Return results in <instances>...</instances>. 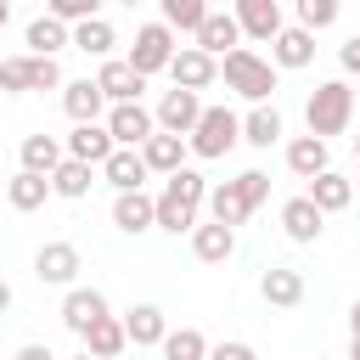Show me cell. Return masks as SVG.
Returning a JSON list of instances; mask_svg holds the SVG:
<instances>
[{"label": "cell", "mask_w": 360, "mask_h": 360, "mask_svg": "<svg viewBox=\"0 0 360 360\" xmlns=\"http://www.w3.org/2000/svg\"><path fill=\"white\" fill-rule=\"evenodd\" d=\"M281 231H287L292 242H321V231H326V214L309 202V191L281 202Z\"/></svg>", "instance_id": "d6986e66"}, {"label": "cell", "mask_w": 360, "mask_h": 360, "mask_svg": "<svg viewBox=\"0 0 360 360\" xmlns=\"http://www.w3.org/2000/svg\"><path fill=\"white\" fill-rule=\"evenodd\" d=\"M349 332H354V338H360V298H354V304H349Z\"/></svg>", "instance_id": "ee69618b"}, {"label": "cell", "mask_w": 360, "mask_h": 360, "mask_svg": "<svg viewBox=\"0 0 360 360\" xmlns=\"http://www.w3.org/2000/svg\"><path fill=\"white\" fill-rule=\"evenodd\" d=\"M236 186H242L248 208H259V202L270 197V174H264V169H242V174H236Z\"/></svg>", "instance_id": "f35d334b"}, {"label": "cell", "mask_w": 360, "mask_h": 360, "mask_svg": "<svg viewBox=\"0 0 360 360\" xmlns=\"http://www.w3.org/2000/svg\"><path fill=\"white\" fill-rule=\"evenodd\" d=\"M62 158H68V146H62L56 135H22V169H34V174H51Z\"/></svg>", "instance_id": "836d02e7"}, {"label": "cell", "mask_w": 360, "mask_h": 360, "mask_svg": "<svg viewBox=\"0 0 360 360\" xmlns=\"http://www.w3.org/2000/svg\"><path fill=\"white\" fill-rule=\"evenodd\" d=\"M304 124H309V135H321V141L343 135V129L354 124V84H343V79L315 84L309 101H304Z\"/></svg>", "instance_id": "3957f363"}, {"label": "cell", "mask_w": 360, "mask_h": 360, "mask_svg": "<svg viewBox=\"0 0 360 360\" xmlns=\"http://www.w3.org/2000/svg\"><path fill=\"white\" fill-rule=\"evenodd\" d=\"M270 62H276V68H309V62H315V28L287 22V28L270 39Z\"/></svg>", "instance_id": "9a60e30c"}, {"label": "cell", "mask_w": 360, "mask_h": 360, "mask_svg": "<svg viewBox=\"0 0 360 360\" xmlns=\"http://www.w3.org/2000/svg\"><path fill=\"white\" fill-rule=\"evenodd\" d=\"M6 22H11V6H6V0H0V34H6Z\"/></svg>", "instance_id": "bcb514c9"}, {"label": "cell", "mask_w": 360, "mask_h": 360, "mask_svg": "<svg viewBox=\"0 0 360 360\" xmlns=\"http://www.w3.org/2000/svg\"><path fill=\"white\" fill-rule=\"evenodd\" d=\"M354 112H360V90H354Z\"/></svg>", "instance_id": "c3c4849f"}, {"label": "cell", "mask_w": 360, "mask_h": 360, "mask_svg": "<svg viewBox=\"0 0 360 360\" xmlns=\"http://www.w3.org/2000/svg\"><path fill=\"white\" fill-rule=\"evenodd\" d=\"M191 253L202 259V264H225L231 253H236V231L231 225H219V219H197V231H191Z\"/></svg>", "instance_id": "d4e9b609"}, {"label": "cell", "mask_w": 360, "mask_h": 360, "mask_svg": "<svg viewBox=\"0 0 360 360\" xmlns=\"http://www.w3.org/2000/svg\"><path fill=\"white\" fill-rule=\"evenodd\" d=\"M231 11H236V22H242V34H253V39H264V45L287 28V22H281V0H236Z\"/></svg>", "instance_id": "ffe728a7"}, {"label": "cell", "mask_w": 360, "mask_h": 360, "mask_svg": "<svg viewBox=\"0 0 360 360\" xmlns=\"http://www.w3.org/2000/svg\"><path fill=\"white\" fill-rule=\"evenodd\" d=\"M158 6H163V22H169L174 34H197V28H202V17L214 11L208 0H158Z\"/></svg>", "instance_id": "d590c367"}, {"label": "cell", "mask_w": 360, "mask_h": 360, "mask_svg": "<svg viewBox=\"0 0 360 360\" xmlns=\"http://www.w3.org/2000/svg\"><path fill=\"white\" fill-rule=\"evenodd\" d=\"M101 315H107V298H101L96 287H79V281H73V287H68V298H62V326H68L73 338H84Z\"/></svg>", "instance_id": "5bb4252c"}, {"label": "cell", "mask_w": 360, "mask_h": 360, "mask_svg": "<svg viewBox=\"0 0 360 360\" xmlns=\"http://www.w3.org/2000/svg\"><path fill=\"white\" fill-rule=\"evenodd\" d=\"M62 112H68L73 124H90V118H101V112H107V96H101V84H96V79H68V84H62Z\"/></svg>", "instance_id": "44dd1931"}, {"label": "cell", "mask_w": 360, "mask_h": 360, "mask_svg": "<svg viewBox=\"0 0 360 360\" xmlns=\"http://www.w3.org/2000/svg\"><path fill=\"white\" fill-rule=\"evenodd\" d=\"M287 169H292L298 180H315L321 169H332V141H321V135H292V141H287Z\"/></svg>", "instance_id": "ac0fdd59"}, {"label": "cell", "mask_w": 360, "mask_h": 360, "mask_svg": "<svg viewBox=\"0 0 360 360\" xmlns=\"http://www.w3.org/2000/svg\"><path fill=\"white\" fill-rule=\"evenodd\" d=\"M208 360H259V349L242 338H219V343H208Z\"/></svg>", "instance_id": "ab89813d"}, {"label": "cell", "mask_w": 360, "mask_h": 360, "mask_svg": "<svg viewBox=\"0 0 360 360\" xmlns=\"http://www.w3.org/2000/svg\"><path fill=\"white\" fill-rule=\"evenodd\" d=\"M73 360H101V354H90V349H79V354H73Z\"/></svg>", "instance_id": "7dc6e473"}, {"label": "cell", "mask_w": 360, "mask_h": 360, "mask_svg": "<svg viewBox=\"0 0 360 360\" xmlns=\"http://www.w3.org/2000/svg\"><path fill=\"white\" fill-rule=\"evenodd\" d=\"M354 158H360V135H354Z\"/></svg>", "instance_id": "681fc988"}, {"label": "cell", "mask_w": 360, "mask_h": 360, "mask_svg": "<svg viewBox=\"0 0 360 360\" xmlns=\"http://www.w3.org/2000/svg\"><path fill=\"white\" fill-rule=\"evenodd\" d=\"M186 135H169V129H152L146 141H141V158H146V169L152 174H174L180 163H186Z\"/></svg>", "instance_id": "7402d4cb"}, {"label": "cell", "mask_w": 360, "mask_h": 360, "mask_svg": "<svg viewBox=\"0 0 360 360\" xmlns=\"http://www.w3.org/2000/svg\"><path fill=\"white\" fill-rule=\"evenodd\" d=\"M158 349H163V360H208V338H202L197 326H180V332L169 326V338H163Z\"/></svg>", "instance_id": "e575fe53"}, {"label": "cell", "mask_w": 360, "mask_h": 360, "mask_svg": "<svg viewBox=\"0 0 360 360\" xmlns=\"http://www.w3.org/2000/svg\"><path fill=\"white\" fill-rule=\"evenodd\" d=\"M124 332H129L135 349H158L169 338V315L158 304H135V309H124Z\"/></svg>", "instance_id": "603a6c76"}, {"label": "cell", "mask_w": 360, "mask_h": 360, "mask_svg": "<svg viewBox=\"0 0 360 360\" xmlns=\"http://www.w3.org/2000/svg\"><path fill=\"white\" fill-rule=\"evenodd\" d=\"M96 84H101L107 107H112V101H141V90H146V73H141L129 56H101V73H96Z\"/></svg>", "instance_id": "ba28073f"}, {"label": "cell", "mask_w": 360, "mask_h": 360, "mask_svg": "<svg viewBox=\"0 0 360 360\" xmlns=\"http://www.w3.org/2000/svg\"><path fill=\"white\" fill-rule=\"evenodd\" d=\"M112 45H118V34H112L107 17H84V22H73V51H84V56H112Z\"/></svg>", "instance_id": "d6a6232c"}, {"label": "cell", "mask_w": 360, "mask_h": 360, "mask_svg": "<svg viewBox=\"0 0 360 360\" xmlns=\"http://www.w3.org/2000/svg\"><path fill=\"white\" fill-rule=\"evenodd\" d=\"M112 225H118L124 236L152 231V225H158V197H146V186H141V191H118V197H112Z\"/></svg>", "instance_id": "4fadbf2b"}, {"label": "cell", "mask_w": 360, "mask_h": 360, "mask_svg": "<svg viewBox=\"0 0 360 360\" xmlns=\"http://www.w3.org/2000/svg\"><path fill=\"white\" fill-rule=\"evenodd\" d=\"M79 270H84V259H79L73 242H45V248L34 253V276H39L45 287H73Z\"/></svg>", "instance_id": "9c48e42d"}, {"label": "cell", "mask_w": 360, "mask_h": 360, "mask_svg": "<svg viewBox=\"0 0 360 360\" xmlns=\"http://www.w3.org/2000/svg\"><path fill=\"white\" fill-rule=\"evenodd\" d=\"M22 39H28V51H34V56H56V51H68V45H73V22H62V17H51V11H45V17H34V22H28V34H22Z\"/></svg>", "instance_id": "4316f807"}, {"label": "cell", "mask_w": 360, "mask_h": 360, "mask_svg": "<svg viewBox=\"0 0 360 360\" xmlns=\"http://www.w3.org/2000/svg\"><path fill=\"white\" fill-rule=\"evenodd\" d=\"M259 298L276 304V309H292V304H304V276L287 270V264H270V270L259 276Z\"/></svg>", "instance_id": "484cf974"}, {"label": "cell", "mask_w": 360, "mask_h": 360, "mask_svg": "<svg viewBox=\"0 0 360 360\" xmlns=\"http://www.w3.org/2000/svg\"><path fill=\"white\" fill-rule=\"evenodd\" d=\"M158 129H169V135H191L197 129V118H202V96L197 90H186V84H174V90H163L158 96Z\"/></svg>", "instance_id": "52a82bcc"}, {"label": "cell", "mask_w": 360, "mask_h": 360, "mask_svg": "<svg viewBox=\"0 0 360 360\" xmlns=\"http://www.w3.org/2000/svg\"><path fill=\"white\" fill-rule=\"evenodd\" d=\"M343 360H360V338H354V332H349V354H343Z\"/></svg>", "instance_id": "f6af8a7d"}, {"label": "cell", "mask_w": 360, "mask_h": 360, "mask_svg": "<svg viewBox=\"0 0 360 360\" xmlns=\"http://www.w3.org/2000/svg\"><path fill=\"white\" fill-rule=\"evenodd\" d=\"M242 141L259 146V152H270V146L281 141V112H276L270 101H253V112L242 118Z\"/></svg>", "instance_id": "1f68e13d"}, {"label": "cell", "mask_w": 360, "mask_h": 360, "mask_svg": "<svg viewBox=\"0 0 360 360\" xmlns=\"http://www.w3.org/2000/svg\"><path fill=\"white\" fill-rule=\"evenodd\" d=\"M169 79L186 84V90H208V84L219 79V56H208L202 45H180L174 62H169Z\"/></svg>", "instance_id": "8fae6325"}, {"label": "cell", "mask_w": 360, "mask_h": 360, "mask_svg": "<svg viewBox=\"0 0 360 360\" xmlns=\"http://www.w3.org/2000/svg\"><path fill=\"white\" fill-rule=\"evenodd\" d=\"M11 360H56V354H51V349H45V343H22V349H17V354H11Z\"/></svg>", "instance_id": "b9f144b4"}, {"label": "cell", "mask_w": 360, "mask_h": 360, "mask_svg": "<svg viewBox=\"0 0 360 360\" xmlns=\"http://www.w3.org/2000/svg\"><path fill=\"white\" fill-rule=\"evenodd\" d=\"M90 186H96V163H84V158H62V163L51 169V191L68 197V202L90 197Z\"/></svg>", "instance_id": "83f0119b"}, {"label": "cell", "mask_w": 360, "mask_h": 360, "mask_svg": "<svg viewBox=\"0 0 360 360\" xmlns=\"http://www.w3.org/2000/svg\"><path fill=\"white\" fill-rule=\"evenodd\" d=\"M6 309H11V281L0 276V315H6Z\"/></svg>", "instance_id": "7bdbcfd3"}, {"label": "cell", "mask_w": 360, "mask_h": 360, "mask_svg": "<svg viewBox=\"0 0 360 360\" xmlns=\"http://www.w3.org/2000/svg\"><path fill=\"white\" fill-rule=\"evenodd\" d=\"M191 45H202L208 56L236 51V45H242V22H236V11H208V17H202V28L191 34Z\"/></svg>", "instance_id": "e0dca14e"}, {"label": "cell", "mask_w": 360, "mask_h": 360, "mask_svg": "<svg viewBox=\"0 0 360 360\" xmlns=\"http://www.w3.org/2000/svg\"><path fill=\"white\" fill-rule=\"evenodd\" d=\"M146 158H141V146H112V158L101 163V180L112 186V191H141L146 186Z\"/></svg>", "instance_id": "2e32d148"}, {"label": "cell", "mask_w": 360, "mask_h": 360, "mask_svg": "<svg viewBox=\"0 0 360 360\" xmlns=\"http://www.w3.org/2000/svg\"><path fill=\"white\" fill-rule=\"evenodd\" d=\"M174 51H180V39H174V28L158 17V22H141L135 28V45H129V62L152 79V73H169V62H174Z\"/></svg>", "instance_id": "8992f818"}, {"label": "cell", "mask_w": 360, "mask_h": 360, "mask_svg": "<svg viewBox=\"0 0 360 360\" xmlns=\"http://www.w3.org/2000/svg\"><path fill=\"white\" fill-rule=\"evenodd\" d=\"M292 6H298V22H304V28H315V34H321V28H332V22H338V11H343V0H292Z\"/></svg>", "instance_id": "8d00e7d4"}, {"label": "cell", "mask_w": 360, "mask_h": 360, "mask_svg": "<svg viewBox=\"0 0 360 360\" xmlns=\"http://www.w3.org/2000/svg\"><path fill=\"white\" fill-rule=\"evenodd\" d=\"M309 202H315L321 214H343V208L354 202V180H343L338 169H321V174L309 180Z\"/></svg>", "instance_id": "f1b7e54d"}, {"label": "cell", "mask_w": 360, "mask_h": 360, "mask_svg": "<svg viewBox=\"0 0 360 360\" xmlns=\"http://www.w3.org/2000/svg\"><path fill=\"white\" fill-rule=\"evenodd\" d=\"M101 6H107V0H45V11H51V17H62V22H84V17H101Z\"/></svg>", "instance_id": "74e56055"}, {"label": "cell", "mask_w": 360, "mask_h": 360, "mask_svg": "<svg viewBox=\"0 0 360 360\" xmlns=\"http://www.w3.org/2000/svg\"><path fill=\"white\" fill-rule=\"evenodd\" d=\"M68 79H62V68H56V56H6L0 62V90L6 96H22V90H62Z\"/></svg>", "instance_id": "5b68a950"}, {"label": "cell", "mask_w": 360, "mask_h": 360, "mask_svg": "<svg viewBox=\"0 0 360 360\" xmlns=\"http://www.w3.org/2000/svg\"><path fill=\"white\" fill-rule=\"evenodd\" d=\"M219 79H225V90H236L242 101H270L281 68H276L270 56H259L253 45H236V51L219 56Z\"/></svg>", "instance_id": "7a4b0ae2"}, {"label": "cell", "mask_w": 360, "mask_h": 360, "mask_svg": "<svg viewBox=\"0 0 360 360\" xmlns=\"http://www.w3.org/2000/svg\"><path fill=\"white\" fill-rule=\"evenodd\" d=\"M338 62H343V73H360V34H354V39L338 51Z\"/></svg>", "instance_id": "60d3db41"}, {"label": "cell", "mask_w": 360, "mask_h": 360, "mask_svg": "<svg viewBox=\"0 0 360 360\" xmlns=\"http://www.w3.org/2000/svg\"><path fill=\"white\" fill-rule=\"evenodd\" d=\"M124 6H141V0H124Z\"/></svg>", "instance_id": "f907efd6"}, {"label": "cell", "mask_w": 360, "mask_h": 360, "mask_svg": "<svg viewBox=\"0 0 360 360\" xmlns=\"http://www.w3.org/2000/svg\"><path fill=\"white\" fill-rule=\"evenodd\" d=\"M107 129H112L118 146H141V141L158 129V112L141 107V101H112V107H107Z\"/></svg>", "instance_id": "30bf717a"}, {"label": "cell", "mask_w": 360, "mask_h": 360, "mask_svg": "<svg viewBox=\"0 0 360 360\" xmlns=\"http://www.w3.org/2000/svg\"><path fill=\"white\" fill-rule=\"evenodd\" d=\"M79 343H84L90 354H101V360H118V354L129 349V332H124V315H112V309H107V315H101V321H96V326H90V332H84Z\"/></svg>", "instance_id": "4dcf8cb0"}, {"label": "cell", "mask_w": 360, "mask_h": 360, "mask_svg": "<svg viewBox=\"0 0 360 360\" xmlns=\"http://www.w3.org/2000/svg\"><path fill=\"white\" fill-rule=\"evenodd\" d=\"M202 202H208V180H202L197 169L180 163L174 174H163V191H158V231H169V236L197 231Z\"/></svg>", "instance_id": "6da1fadb"}, {"label": "cell", "mask_w": 360, "mask_h": 360, "mask_svg": "<svg viewBox=\"0 0 360 360\" xmlns=\"http://www.w3.org/2000/svg\"><path fill=\"white\" fill-rule=\"evenodd\" d=\"M62 146H68V158H84V163H96V169H101V163L112 158V146H118V141H112L107 118H90V124H73V135H68Z\"/></svg>", "instance_id": "7c38bea8"}, {"label": "cell", "mask_w": 360, "mask_h": 360, "mask_svg": "<svg viewBox=\"0 0 360 360\" xmlns=\"http://www.w3.org/2000/svg\"><path fill=\"white\" fill-rule=\"evenodd\" d=\"M236 141H242V118L219 101V107H202V118H197V129L186 135V146H191V158H202V163H214V158H225V152H236Z\"/></svg>", "instance_id": "277c9868"}, {"label": "cell", "mask_w": 360, "mask_h": 360, "mask_svg": "<svg viewBox=\"0 0 360 360\" xmlns=\"http://www.w3.org/2000/svg\"><path fill=\"white\" fill-rule=\"evenodd\" d=\"M45 197H56V191H51V174L17 169V174L6 180V202H11L17 214H34V208H45Z\"/></svg>", "instance_id": "cb8c5ba5"}, {"label": "cell", "mask_w": 360, "mask_h": 360, "mask_svg": "<svg viewBox=\"0 0 360 360\" xmlns=\"http://www.w3.org/2000/svg\"><path fill=\"white\" fill-rule=\"evenodd\" d=\"M202 208H208V219H219V225H231V231H236V225L253 214L236 180H219V186H208V202H202Z\"/></svg>", "instance_id": "f546056e"}]
</instances>
